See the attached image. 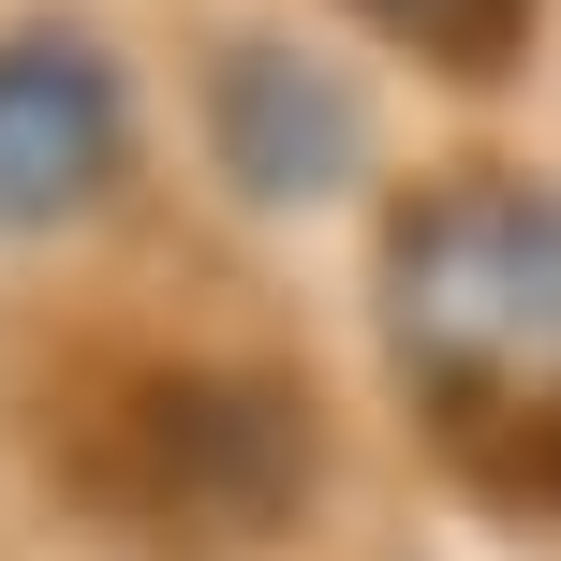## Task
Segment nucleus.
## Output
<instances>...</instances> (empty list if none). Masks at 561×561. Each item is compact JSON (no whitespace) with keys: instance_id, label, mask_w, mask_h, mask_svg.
I'll use <instances>...</instances> for the list:
<instances>
[{"instance_id":"f257e3e1","label":"nucleus","mask_w":561,"mask_h":561,"mask_svg":"<svg viewBox=\"0 0 561 561\" xmlns=\"http://www.w3.org/2000/svg\"><path fill=\"white\" fill-rule=\"evenodd\" d=\"M104 75H89L75 45H15L0 59V222H45V207H75L89 178H104Z\"/></svg>"}]
</instances>
